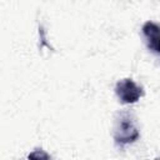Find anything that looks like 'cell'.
<instances>
[{
    "label": "cell",
    "mask_w": 160,
    "mask_h": 160,
    "mask_svg": "<svg viewBox=\"0 0 160 160\" xmlns=\"http://www.w3.org/2000/svg\"><path fill=\"white\" fill-rule=\"evenodd\" d=\"M116 92H118V96L120 98V100L126 104L138 101L142 94L141 88H139L132 80H129V79H125L118 84Z\"/></svg>",
    "instance_id": "obj_1"
},
{
    "label": "cell",
    "mask_w": 160,
    "mask_h": 160,
    "mask_svg": "<svg viewBox=\"0 0 160 160\" xmlns=\"http://www.w3.org/2000/svg\"><path fill=\"white\" fill-rule=\"evenodd\" d=\"M138 136H139V132L135 125L132 124V121L129 118L121 119L115 131L116 141L120 144H128V142H132L135 139H138Z\"/></svg>",
    "instance_id": "obj_2"
},
{
    "label": "cell",
    "mask_w": 160,
    "mask_h": 160,
    "mask_svg": "<svg viewBox=\"0 0 160 160\" xmlns=\"http://www.w3.org/2000/svg\"><path fill=\"white\" fill-rule=\"evenodd\" d=\"M142 30L148 39L149 48L156 52H160V26L154 22H146Z\"/></svg>",
    "instance_id": "obj_3"
}]
</instances>
